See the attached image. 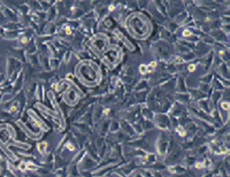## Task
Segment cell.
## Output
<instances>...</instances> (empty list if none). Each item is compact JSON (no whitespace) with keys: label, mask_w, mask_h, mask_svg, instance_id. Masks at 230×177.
Returning a JSON list of instances; mask_svg holds the SVG:
<instances>
[{"label":"cell","mask_w":230,"mask_h":177,"mask_svg":"<svg viewBox=\"0 0 230 177\" xmlns=\"http://www.w3.org/2000/svg\"><path fill=\"white\" fill-rule=\"evenodd\" d=\"M177 131H178V133H180L181 136H184V135H185V130H184L183 128H178Z\"/></svg>","instance_id":"19"},{"label":"cell","mask_w":230,"mask_h":177,"mask_svg":"<svg viewBox=\"0 0 230 177\" xmlns=\"http://www.w3.org/2000/svg\"><path fill=\"white\" fill-rule=\"evenodd\" d=\"M143 112H144V113H143V114H144V115H145L146 117H152V116H153V115L151 114V113H152V112H151L150 109H144Z\"/></svg>","instance_id":"16"},{"label":"cell","mask_w":230,"mask_h":177,"mask_svg":"<svg viewBox=\"0 0 230 177\" xmlns=\"http://www.w3.org/2000/svg\"><path fill=\"white\" fill-rule=\"evenodd\" d=\"M114 33L116 35L117 38H119V39L121 40L122 43H123V44H124L125 46H127V47L129 48V50L131 51V52H133V46L131 45V43L129 41V39H127V38H125V37L123 36V35H122V32H120L119 30H114Z\"/></svg>","instance_id":"5"},{"label":"cell","mask_w":230,"mask_h":177,"mask_svg":"<svg viewBox=\"0 0 230 177\" xmlns=\"http://www.w3.org/2000/svg\"><path fill=\"white\" fill-rule=\"evenodd\" d=\"M46 146H47V144H46V143H41V144H38V149H39V152L44 154V153H45V147H46Z\"/></svg>","instance_id":"13"},{"label":"cell","mask_w":230,"mask_h":177,"mask_svg":"<svg viewBox=\"0 0 230 177\" xmlns=\"http://www.w3.org/2000/svg\"><path fill=\"white\" fill-rule=\"evenodd\" d=\"M109 50L104 54L102 58V62L108 67V68L113 69L116 66L120 60H121V50L116 46L114 47H108Z\"/></svg>","instance_id":"3"},{"label":"cell","mask_w":230,"mask_h":177,"mask_svg":"<svg viewBox=\"0 0 230 177\" xmlns=\"http://www.w3.org/2000/svg\"><path fill=\"white\" fill-rule=\"evenodd\" d=\"M91 43H92L93 47H94L96 51H98V52H104L105 48H107V46H108L109 40L105 35L99 33V35H96V36L93 37L92 40H91Z\"/></svg>","instance_id":"4"},{"label":"cell","mask_w":230,"mask_h":177,"mask_svg":"<svg viewBox=\"0 0 230 177\" xmlns=\"http://www.w3.org/2000/svg\"><path fill=\"white\" fill-rule=\"evenodd\" d=\"M25 52L28 53V55H31V54H35L37 53V46L35 40H30L28 43V45L25 46Z\"/></svg>","instance_id":"6"},{"label":"cell","mask_w":230,"mask_h":177,"mask_svg":"<svg viewBox=\"0 0 230 177\" xmlns=\"http://www.w3.org/2000/svg\"><path fill=\"white\" fill-rule=\"evenodd\" d=\"M177 84H178L177 88L180 90V91H181V92H184V91L186 90V88H185V83H184V80H183V77H180V78H178Z\"/></svg>","instance_id":"10"},{"label":"cell","mask_w":230,"mask_h":177,"mask_svg":"<svg viewBox=\"0 0 230 177\" xmlns=\"http://www.w3.org/2000/svg\"><path fill=\"white\" fill-rule=\"evenodd\" d=\"M2 96H4V94H2V93H0V101H1V99H2Z\"/></svg>","instance_id":"21"},{"label":"cell","mask_w":230,"mask_h":177,"mask_svg":"<svg viewBox=\"0 0 230 177\" xmlns=\"http://www.w3.org/2000/svg\"><path fill=\"white\" fill-rule=\"evenodd\" d=\"M76 75L81 80L82 83H84L86 86H91V84L97 83L100 76V72L97 69V66L90 62V61H82L77 66Z\"/></svg>","instance_id":"2"},{"label":"cell","mask_w":230,"mask_h":177,"mask_svg":"<svg viewBox=\"0 0 230 177\" xmlns=\"http://www.w3.org/2000/svg\"><path fill=\"white\" fill-rule=\"evenodd\" d=\"M5 80V77H4V75L2 74H0V83H2Z\"/></svg>","instance_id":"20"},{"label":"cell","mask_w":230,"mask_h":177,"mask_svg":"<svg viewBox=\"0 0 230 177\" xmlns=\"http://www.w3.org/2000/svg\"><path fill=\"white\" fill-rule=\"evenodd\" d=\"M147 88V82L146 80H141V83H139V86H137L136 90H141V88Z\"/></svg>","instance_id":"14"},{"label":"cell","mask_w":230,"mask_h":177,"mask_svg":"<svg viewBox=\"0 0 230 177\" xmlns=\"http://www.w3.org/2000/svg\"><path fill=\"white\" fill-rule=\"evenodd\" d=\"M5 33H6V30H5L4 27L0 25V36L1 37H5Z\"/></svg>","instance_id":"18"},{"label":"cell","mask_w":230,"mask_h":177,"mask_svg":"<svg viewBox=\"0 0 230 177\" xmlns=\"http://www.w3.org/2000/svg\"><path fill=\"white\" fill-rule=\"evenodd\" d=\"M61 30H62V32H63L65 36H70V35H73V32H74V29L72 28L70 24H65Z\"/></svg>","instance_id":"8"},{"label":"cell","mask_w":230,"mask_h":177,"mask_svg":"<svg viewBox=\"0 0 230 177\" xmlns=\"http://www.w3.org/2000/svg\"><path fill=\"white\" fill-rule=\"evenodd\" d=\"M127 29L135 38L143 39L150 35L151 24L149 19L143 14H132L127 19Z\"/></svg>","instance_id":"1"},{"label":"cell","mask_w":230,"mask_h":177,"mask_svg":"<svg viewBox=\"0 0 230 177\" xmlns=\"http://www.w3.org/2000/svg\"><path fill=\"white\" fill-rule=\"evenodd\" d=\"M104 25H105V28H107V29H114L115 28V25H116V23H115V21H114L113 17L107 16L105 20H104Z\"/></svg>","instance_id":"7"},{"label":"cell","mask_w":230,"mask_h":177,"mask_svg":"<svg viewBox=\"0 0 230 177\" xmlns=\"http://www.w3.org/2000/svg\"><path fill=\"white\" fill-rule=\"evenodd\" d=\"M37 58H38L37 53L29 55V61H30V64H33V66H37V63H38V59H37Z\"/></svg>","instance_id":"11"},{"label":"cell","mask_w":230,"mask_h":177,"mask_svg":"<svg viewBox=\"0 0 230 177\" xmlns=\"http://www.w3.org/2000/svg\"><path fill=\"white\" fill-rule=\"evenodd\" d=\"M212 77H213V75H207V77L202 78V82H210V80H212Z\"/></svg>","instance_id":"17"},{"label":"cell","mask_w":230,"mask_h":177,"mask_svg":"<svg viewBox=\"0 0 230 177\" xmlns=\"http://www.w3.org/2000/svg\"><path fill=\"white\" fill-rule=\"evenodd\" d=\"M60 59H57V58H53V59H50V66H51V69H59L60 67Z\"/></svg>","instance_id":"9"},{"label":"cell","mask_w":230,"mask_h":177,"mask_svg":"<svg viewBox=\"0 0 230 177\" xmlns=\"http://www.w3.org/2000/svg\"><path fill=\"white\" fill-rule=\"evenodd\" d=\"M139 74H141V75H146V74H147V66L141 64V67H139Z\"/></svg>","instance_id":"12"},{"label":"cell","mask_w":230,"mask_h":177,"mask_svg":"<svg viewBox=\"0 0 230 177\" xmlns=\"http://www.w3.org/2000/svg\"><path fill=\"white\" fill-rule=\"evenodd\" d=\"M196 67H197V64L196 63L189 64V67H188V71H194V70H196Z\"/></svg>","instance_id":"15"}]
</instances>
